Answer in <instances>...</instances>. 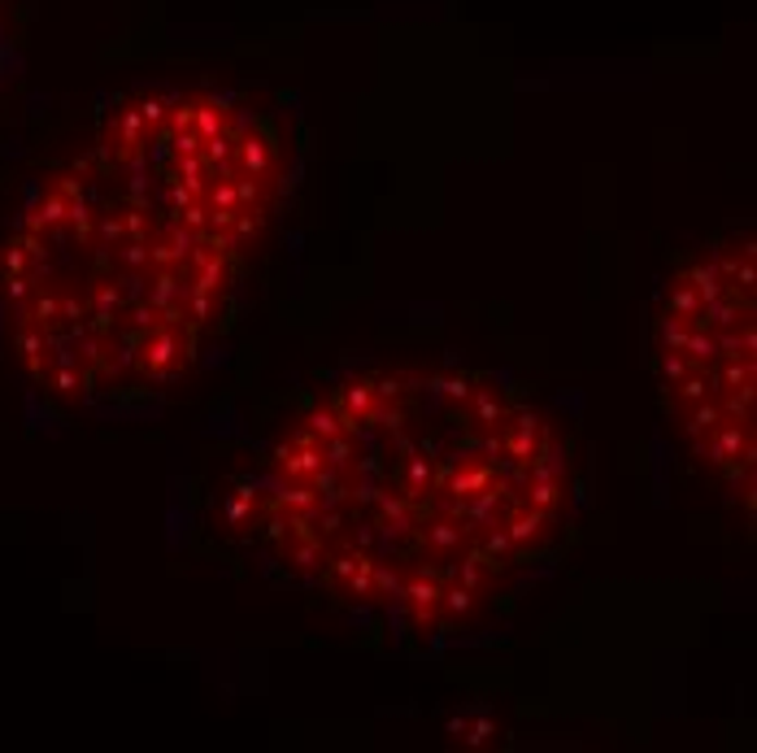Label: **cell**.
<instances>
[{
	"instance_id": "1",
	"label": "cell",
	"mask_w": 757,
	"mask_h": 753,
	"mask_svg": "<svg viewBox=\"0 0 757 753\" xmlns=\"http://www.w3.org/2000/svg\"><path fill=\"white\" fill-rule=\"evenodd\" d=\"M557 418L479 371H362L319 396L253 479L257 540L332 601L405 628L492 606L566 527Z\"/></svg>"
},
{
	"instance_id": "2",
	"label": "cell",
	"mask_w": 757,
	"mask_h": 753,
	"mask_svg": "<svg viewBox=\"0 0 757 753\" xmlns=\"http://www.w3.org/2000/svg\"><path fill=\"white\" fill-rule=\"evenodd\" d=\"M279 135L240 96L122 100L22 210L0 253L9 349L52 401L183 375L279 201Z\"/></svg>"
},
{
	"instance_id": "3",
	"label": "cell",
	"mask_w": 757,
	"mask_h": 753,
	"mask_svg": "<svg viewBox=\"0 0 757 753\" xmlns=\"http://www.w3.org/2000/svg\"><path fill=\"white\" fill-rule=\"evenodd\" d=\"M662 405L710 483L754 523L757 240L732 227L666 288L653 327Z\"/></svg>"
}]
</instances>
